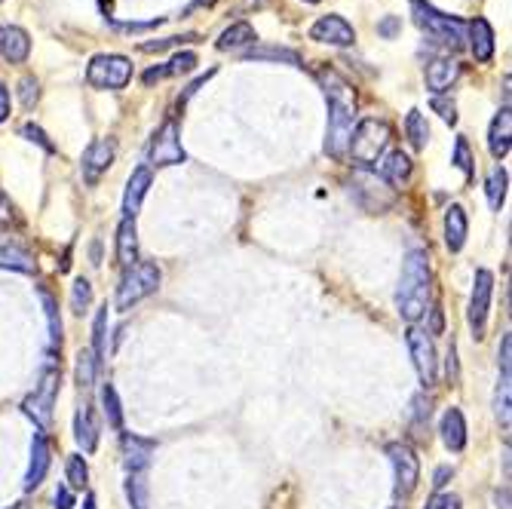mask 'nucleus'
Returning a JSON list of instances; mask_svg holds the SVG:
<instances>
[{
    "mask_svg": "<svg viewBox=\"0 0 512 509\" xmlns=\"http://www.w3.org/2000/svg\"><path fill=\"white\" fill-rule=\"evenodd\" d=\"M151 181H154L151 166H138V169L129 175V181H126V194H123V218H132V221H135L138 209H142V203H145V197H148V191H151Z\"/></svg>",
    "mask_w": 512,
    "mask_h": 509,
    "instance_id": "2eb2a0df",
    "label": "nucleus"
},
{
    "mask_svg": "<svg viewBox=\"0 0 512 509\" xmlns=\"http://www.w3.org/2000/svg\"><path fill=\"white\" fill-rule=\"evenodd\" d=\"M470 31V50L476 56V62H491L494 59V28L488 19H473L467 25Z\"/></svg>",
    "mask_w": 512,
    "mask_h": 509,
    "instance_id": "4be33fe9",
    "label": "nucleus"
},
{
    "mask_svg": "<svg viewBox=\"0 0 512 509\" xmlns=\"http://www.w3.org/2000/svg\"><path fill=\"white\" fill-rule=\"evenodd\" d=\"M92 356H96L99 368L108 359V307H102L96 313V322H92Z\"/></svg>",
    "mask_w": 512,
    "mask_h": 509,
    "instance_id": "2f4dec72",
    "label": "nucleus"
},
{
    "mask_svg": "<svg viewBox=\"0 0 512 509\" xmlns=\"http://www.w3.org/2000/svg\"><path fill=\"white\" fill-rule=\"evenodd\" d=\"M442 442L451 448V451H463L467 448V421H463L460 408H448L442 414Z\"/></svg>",
    "mask_w": 512,
    "mask_h": 509,
    "instance_id": "b1692460",
    "label": "nucleus"
},
{
    "mask_svg": "<svg viewBox=\"0 0 512 509\" xmlns=\"http://www.w3.org/2000/svg\"><path fill=\"white\" fill-rule=\"evenodd\" d=\"M56 509H74V494L68 488L56 491Z\"/></svg>",
    "mask_w": 512,
    "mask_h": 509,
    "instance_id": "864d4df0",
    "label": "nucleus"
},
{
    "mask_svg": "<svg viewBox=\"0 0 512 509\" xmlns=\"http://www.w3.org/2000/svg\"><path fill=\"white\" fill-rule=\"evenodd\" d=\"M10 108H13V102H10V89L0 83V123L4 120H10Z\"/></svg>",
    "mask_w": 512,
    "mask_h": 509,
    "instance_id": "603ef678",
    "label": "nucleus"
},
{
    "mask_svg": "<svg viewBox=\"0 0 512 509\" xmlns=\"http://www.w3.org/2000/svg\"><path fill=\"white\" fill-rule=\"evenodd\" d=\"M197 68V53L184 50V53H175L166 65H157L151 71H145V83H154V80H163V77H178V74H191Z\"/></svg>",
    "mask_w": 512,
    "mask_h": 509,
    "instance_id": "393cba45",
    "label": "nucleus"
},
{
    "mask_svg": "<svg viewBox=\"0 0 512 509\" xmlns=\"http://www.w3.org/2000/svg\"><path fill=\"white\" fill-rule=\"evenodd\" d=\"M411 172H414V163L405 151H390L384 160H381V178L393 188H405L411 181Z\"/></svg>",
    "mask_w": 512,
    "mask_h": 509,
    "instance_id": "aec40b11",
    "label": "nucleus"
},
{
    "mask_svg": "<svg viewBox=\"0 0 512 509\" xmlns=\"http://www.w3.org/2000/svg\"><path fill=\"white\" fill-rule=\"evenodd\" d=\"M451 476H454V470H451V467H439V470H436V479H433V488H436V491H442V488L448 485V479H451Z\"/></svg>",
    "mask_w": 512,
    "mask_h": 509,
    "instance_id": "5fc2aeb1",
    "label": "nucleus"
},
{
    "mask_svg": "<svg viewBox=\"0 0 512 509\" xmlns=\"http://www.w3.org/2000/svg\"><path fill=\"white\" fill-rule=\"evenodd\" d=\"M396 509H399V506H396Z\"/></svg>",
    "mask_w": 512,
    "mask_h": 509,
    "instance_id": "680f3d73",
    "label": "nucleus"
},
{
    "mask_svg": "<svg viewBox=\"0 0 512 509\" xmlns=\"http://www.w3.org/2000/svg\"><path fill=\"white\" fill-rule=\"evenodd\" d=\"M0 56L10 59L13 65H22V62L31 56V37H28V31L19 28V25L4 28V43H0Z\"/></svg>",
    "mask_w": 512,
    "mask_h": 509,
    "instance_id": "412c9836",
    "label": "nucleus"
},
{
    "mask_svg": "<svg viewBox=\"0 0 512 509\" xmlns=\"http://www.w3.org/2000/svg\"><path fill=\"white\" fill-rule=\"evenodd\" d=\"M509 148H512V111H509V105H503L488 129V151L494 160H503L509 154Z\"/></svg>",
    "mask_w": 512,
    "mask_h": 509,
    "instance_id": "6ab92c4d",
    "label": "nucleus"
},
{
    "mask_svg": "<svg viewBox=\"0 0 512 509\" xmlns=\"http://www.w3.org/2000/svg\"><path fill=\"white\" fill-rule=\"evenodd\" d=\"M102 405H105V414H108V424L114 430H123V408H120L117 390L111 384H105V390H102Z\"/></svg>",
    "mask_w": 512,
    "mask_h": 509,
    "instance_id": "c9c22d12",
    "label": "nucleus"
},
{
    "mask_svg": "<svg viewBox=\"0 0 512 509\" xmlns=\"http://www.w3.org/2000/svg\"><path fill=\"white\" fill-rule=\"evenodd\" d=\"M310 37H313L316 43H329V46H353V43H356L353 25H350L344 16H335V13L316 19V22L310 25Z\"/></svg>",
    "mask_w": 512,
    "mask_h": 509,
    "instance_id": "ddd939ff",
    "label": "nucleus"
},
{
    "mask_svg": "<svg viewBox=\"0 0 512 509\" xmlns=\"http://www.w3.org/2000/svg\"><path fill=\"white\" fill-rule=\"evenodd\" d=\"M132 80V62L126 56H117V53H99L92 56L89 65H86V83L92 89H126Z\"/></svg>",
    "mask_w": 512,
    "mask_h": 509,
    "instance_id": "423d86ee",
    "label": "nucleus"
},
{
    "mask_svg": "<svg viewBox=\"0 0 512 509\" xmlns=\"http://www.w3.org/2000/svg\"><path fill=\"white\" fill-rule=\"evenodd\" d=\"M497 359H500V381H512V338L509 335H503Z\"/></svg>",
    "mask_w": 512,
    "mask_h": 509,
    "instance_id": "37998d69",
    "label": "nucleus"
},
{
    "mask_svg": "<svg viewBox=\"0 0 512 509\" xmlns=\"http://www.w3.org/2000/svg\"><path fill=\"white\" fill-rule=\"evenodd\" d=\"M463 68L460 62L454 59H433L424 71V80H427V89L433 92V96H445V92L460 80Z\"/></svg>",
    "mask_w": 512,
    "mask_h": 509,
    "instance_id": "a211bd4d",
    "label": "nucleus"
},
{
    "mask_svg": "<svg viewBox=\"0 0 512 509\" xmlns=\"http://www.w3.org/2000/svg\"><path fill=\"white\" fill-rule=\"evenodd\" d=\"M494 411H497V421L509 430V381H500V384H497Z\"/></svg>",
    "mask_w": 512,
    "mask_h": 509,
    "instance_id": "ea45409f",
    "label": "nucleus"
},
{
    "mask_svg": "<svg viewBox=\"0 0 512 509\" xmlns=\"http://www.w3.org/2000/svg\"><path fill=\"white\" fill-rule=\"evenodd\" d=\"M430 292H433V273H430L427 252H408L402 261V280H399V292H396L402 319H408V322L421 319L430 307Z\"/></svg>",
    "mask_w": 512,
    "mask_h": 509,
    "instance_id": "f03ea898",
    "label": "nucleus"
},
{
    "mask_svg": "<svg viewBox=\"0 0 512 509\" xmlns=\"http://www.w3.org/2000/svg\"><path fill=\"white\" fill-rule=\"evenodd\" d=\"M10 509H28L25 503H16V506H10Z\"/></svg>",
    "mask_w": 512,
    "mask_h": 509,
    "instance_id": "13d9d810",
    "label": "nucleus"
},
{
    "mask_svg": "<svg viewBox=\"0 0 512 509\" xmlns=\"http://www.w3.org/2000/svg\"><path fill=\"white\" fill-rule=\"evenodd\" d=\"M491 295H494V273L491 270H476V286L470 295V329L476 338H485V322H488V310H491Z\"/></svg>",
    "mask_w": 512,
    "mask_h": 509,
    "instance_id": "9b49d317",
    "label": "nucleus"
},
{
    "mask_svg": "<svg viewBox=\"0 0 512 509\" xmlns=\"http://www.w3.org/2000/svg\"><path fill=\"white\" fill-rule=\"evenodd\" d=\"M160 280H163V273L154 261H138V264L126 267L123 280L117 286V301H114L117 310H129L138 301L151 298L160 289Z\"/></svg>",
    "mask_w": 512,
    "mask_h": 509,
    "instance_id": "39448f33",
    "label": "nucleus"
},
{
    "mask_svg": "<svg viewBox=\"0 0 512 509\" xmlns=\"http://www.w3.org/2000/svg\"><path fill=\"white\" fill-rule=\"evenodd\" d=\"M212 4H215V0H191V7L184 10V13H191V10H197V7H212Z\"/></svg>",
    "mask_w": 512,
    "mask_h": 509,
    "instance_id": "4d7b16f0",
    "label": "nucleus"
},
{
    "mask_svg": "<svg viewBox=\"0 0 512 509\" xmlns=\"http://www.w3.org/2000/svg\"><path fill=\"white\" fill-rule=\"evenodd\" d=\"M108 25L117 28V31H151V28H160L163 19H151V22H117V19L108 16Z\"/></svg>",
    "mask_w": 512,
    "mask_h": 509,
    "instance_id": "a18cd8bd",
    "label": "nucleus"
},
{
    "mask_svg": "<svg viewBox=\"0 0 512 509\" xmlns=\"http://www.w3.org/2000/svg\"><path fill=\"white\" fill-rule=\"evenodd\" d=\"M390 142V123L378 120V117H365L356 123L353 135H350V148L347 157H353V163H359L362 169H368L371 163H378L384 148Z\"/></svg>",
    "mask_w": 512,
    "mask_h": 509,
    "instance_id": "20e7f679",
    "label": "nucleus"
},
{
    "mask_svg": "<svg viewBox=\"0 0 512 509\" xmlns=\"http://www.w3.org/2000/svg\"><path fill=\"white\" fill-rule=\"evenodd\" d=\"M430 405H433V402H430V396H424V393L414 399V424L430 421Z\"/></svg>",
    "mask_w": 512,
    "mask_h": 509,
    "instance_id": "8fccbe9b",
    "label": "nucleus"
},
{
    "mask_svg": "<svg viewBox=\"0 0 512 509\" xmlns=\"http://www.w3.org/2000/svg\"><path fill=\"white\" fill-rule=\"evenodd\" d=\"M89 304H92V286H89V280H77L74 289H71V310L86 313Z\"/></svg>",
    "mask_w": 512,
    "mask_h": 509,
    "instance_id": "58836bf2",
    "label": "nucleus"
},
{
    "mask_svg": "<svg viewBox=\"0 0 512 509\" xmlns=\"http://www.w3.org/2000/svg\"><path fill=\"white\" fill-rule=\"evenodd\" d=\"M114 157H117V142H114V138H92L89 148L83 151V163H80L83 181L86 184H99V178L111 169Z\"/></svg>",
    "mask_w": 512,
    "mask_h": 509,
    "instance_id": "f8f14e48",
    "label": "nucleus"
},
{
    "mask_svg": "<svg viewBox=\"0 0 512 509\" xmlns=\"http://www.w3.org/2000/svg\"><path fill=\"white\" fill-rule=\"evenodd\" d=\"M184 40H197V34H184V37H163V40H145L138 50L142 53H163V50H169V46H178V43H184Z\"/></svg>",
    "mask_w": 512,
    "mask_h": 509,
    "instance_id": "79ce46f5",
    "label": "nucleus"
},
{
    "mask_svg": "<svg viewBox=\"0 0 512 509\" xmlns=\"http://www.w3.org/2000/svg\"><path fill=\"white\" fill-rule=\"evenodd\" d=\"M304 4H319V0H304Z\"/></svg>",
    "mask_w": 512,
    "mask_h": 509,
    "instance_id": "052dcab7",
    "label": "nucleus"
},
{
    "mask_svg": "<svg viewBox=\"0 0 512 509\" xmlns=\"http://www.w3.org/2000/svg\"><path fill=\"white\" fill-rule=\"evenodd\" d=\"M0 270H16V273H37V261L19 249V246H0Z\"/></svg>",
    "mask_w": 512,
    "mask_h": 509,
    "instance_id": "c85d7f7f",
    "label": "nucleus"
},
{
    "mask_svg": "<svg viewBox=\"0 0 512 509\" xmlns=\"http://www.w3.org/2000/svg\"><path fill=\"white\" fill-rule=\"evenodd\" d=\"M96 375H99V362L96 356H92V350H80L77 353V384L83 390H89L92 384H96Z\"/></svg>",
    "mask_w": 512,
    "mask_h": 509,
    "instance_id": "72a5a7b5",
    "label": "nucleus"
},
{
    "mask_svg": "<svg viewBox=\"0 0 512 509\" xmlns=\"http://www.w3.org/2000/svg\"><path fill=\"white\" fill-rule=\"evenodd\" d=\"M74 439L86 454H92L99 448V424H96V418H92V408H86V405L77 411V418H74Z\"/></svg>",
    "mask_w": 512,
    "mask_h": 509,
    "instance_id": "a878e982",
    "label": "nucleus"
},
{
    "mask_svg": "<svg viewBox=\"0 0 512 509\" xmlns=\"http://www.w3.org/2000/svg\"><path fill=\"white\" fill-rule=\"evenodd\" d=\"M433 111H439V117L445 120V123H457V105L454 102H448L445 96H433Z\"/></svg>",
    "mask_w": 512,
    "mask_h": 509,
    "instance_id": "49530a36",
    "label": "nucleus"
},
{
    "mask_svg": "<svg viewBox=\"0 0 512 509\" xmlns=\"http://www.w3.org/2000/svg\"><path fill=\"white\" fill-rule=\"evenodd\" d=\"M188 160L181 148V129H178V120L169 117L163 120V126L154 132L151 145H148V163L157 166V169H166V166H178Z\"/></svg>",
    "mask_w": 512,
    "mask_h": 509,
    "instance_id": "6e6552de",
    "label": "nucleus"
},
{
    "mask_svg": "<svg viewBox=\"0 0 512 509\" xmlns=\"http://www.w3.org/2000/svg\"><path fill=\"white\" fill-rule=\"evenodd\" d=\"M451 163L467 175V181L473 178V172H476V166H473V154H470V142L467 138H457V145H454V157H451Z\"/></svg>",
    "mask_w": 512,
    "mask_h": 509,
    "instance_id": "e433bc0d",
    "label": "nucleus"
},
{
    "mask_svg": "<svg viewBox=\"0 0 512 509\" xmlns=\"http://www.w3.org/2000/svg\"><path fill=\"white\" fill-rule=\"evenodd\" d=\"M497 503H500V509H509V491H506V488L497 491Z\"/></svg>",
    "mask_w": 512,
    "mask_h": 509,
    "instance_id": "6e6d98bb",
    "label": "nucleus"
},
{
    "mask_svg": "<svg viewBox=\"0 0 512 509\" xmlns=\"http://www.w3.org/2000/svg\"><path fill=\"white\" fill-rule=\"evenodd\" d=\"M424 509H460V497L457 494H436Z\"/></svg>",
    "mask_w": 512,
    "mask_h": 509,
    "instance_id": "09e8293b",
    "label": "nucleus"
},
{
    "mask_svg": "<svg viewBox=\"0 0 512 509\" xmlns=\"http://www.w3.org/2000/svg\"><path fill=\"white\" fill-rule=\"evenodd\" d=\"M19 99H22V105H25L28 111L40 102V83H37L34 77H22V80H19Z\"/></svg>",
    "mask_w": 512,
    "mask_h": 509,
    "instance_id": "a19ab883",
    "label": "nucleus"
},
{
    "mask_svg": "<svg viewBox=\"0 0 512 509\" xmlns=\"http://www.w3.org/2000/svg\"><path fill=\"white\" fill-rule=\"evenodd\" d=\"M0 43H4V25H0Z\"/></svg>",
    "mask_w": 512,
    "mask_h": 509,
    "instance_id": "bf43d9fd",
    "label": "nucleus"
},
{
    "mask_svg": "<svg viewBox=\"0 0 512 509\" xmlns=\"http://www.w3.org/2000/svg\"><path fill=\"white\" fill-rule=\"evenodd\" d=\"M408 350H411V359H414V368H417V378H421L424 387H433L436 384V347L430 341V332L411 326L408 329Z\"/></svg>",
    "mask_w": 512,
    "mask_h": 509,
    "instance_id": "9d476101",
    "label": "nucleus"
},
{
    "mask_svg": "<svg viewBox=\"0 0 512 509\" xmlns=\"http://www.w3.org/2000/svg\"><path fill=\"white\" fill-rule=\"evenodd\" d=\"M40 301H43V310H46V322H50V338H53V347L62 344V319H59V307H56V298L50 292L40 289Z\"/></svg>",
    "mask_w": 512,
    "mask_h": 509,
    "instance_id": "f704fd0d",
    "label": "nucleus"
},
{
    "mask_svg": "<svg viewBox=\"0 0 512 509\" xmlns=\"http://www.w3.org/2000/svg\"><path fill=\"white\" fill-rule=\"evenodd\" d=\"M59 384H62L59 368H46L40 384L34 387V393L22 402V411L40 427V433H46V430H50V424H53V408H56Z\"/></svg>",
    "mask_w": 512,
    "mask_h": 509,
    "instance_id": "0eeeda50",
    "label": "nucleus"
},
{
    "mask_svg": "<svg viewBox=\"0 0 512 509\" xmlns=\"http://www.w3.org/2000/svg\"><path fill=\"white\" fill-rule=\"evenodd\" d=\"M414 25L427 31V37H433V43H442L445 50H460L463 40H467V22H460L457 16H448L442 10H436L427 0H408Z\"/></svg>",
    "mask_w": 512,
    "mask_h": 509,
    "instance_id": "7ed1b4c3",
    "label": "nucleus"
},
{
    "mask_svg": "<svg viewBox=\"0 0 512 509\" xmlns=\"http://www.w3.org/2000/svg\"><path fill=\"white\" fill-rule=\"evenodd\" d=\"M405 135H408V142H411L414 151H424L427 142H430V123L417 108L408 111V117H405Z\"/></svg>",
    "mask_w": 512,
    "mask_h": 509,
    "instance_id": "c756f323",
    "label": "nucleus"
},
{
    "mask_svg": "<svg viewBox=\"0 0 512 509\" xmlns=\"http://www.w3.org/2000/svg\"><path fill=\"white\" fill-rule=\"evenodd\" d=\"M353 194H356L359 203H362L365 197H375V200H371V212L390 209L393 200H396V197L384 188V178L371 175V172H356V175H353Z\"/></svg>",
    "mask_w": 512,
    "mask_h": 509,
    "instance_id": "dca6fc26",
    "label": "nucleus"
},
{
    "mask_svg": "<svg viewBox=\"0 0 512 509\" xmlns=\"http://www.w3.org/2000/svg\"><path fill=\"white\" fill-rule=\"evenodd\" d=\"M399 31H402V19H399V16H387L384 22H378V34H381L384 40H393Z\"/></svg>",
    "mask_w": 512,
    "mask_h": 509,
    "instance_id": "de8ad7c7",
    "label": "nucleus"
},
{
    "mask_svg": "<svg viewBox=\"0 0 512 509\" xmlns=\"http://www.w3.org/2000/svg\"><path fill=\"white\" fill-rule=\"evenodd\" d=\"M151 454H154V442L138 439V436H123V464H126V476L129 479H145L148 467H151Z\"/></svg>",
    "mask_w": 512,
    "mask_h": 509,
    "instance_id": "4468645a",
    "label": "nucleus"
},
{
    "mask_svg": "<svg viewBox=\"0 0 512 509\" xmlns=\"http://www.w3.org/2000/svg\"><path fill=\"white\" fill-rule=\"evenodd\" d=\"M506 188H509V175H506V169H503V166H494V169L488 172V181H485V194H488V203H491L494 212L503 209V203H506Z\"/></svg>",
    "mask_w": 512,
    "mask_h": 509,
    "instance_id": "7c9ffc66",
    "label": "nucleus"
},
{
    "mask_svg": "<svg viewBox=\"0 0 512 509\" xmlns=\"http://www.w3.org/2000/svg\"><path fill=\"white\" fill-rule=\"evenodd\" d=\"M50 464H53V448L46 442V433H34V442H31V467H28V476H25V491H34L46 473H50Z\"/></svg>",
    "mask_w": 512,
    "mask_h": 509,
    "instance_id": "f3484780",
    "label": "nucleus"
},
{
    "mask_svg": "<svg viewBox=\"0 0 512 509\" xmlns=\"http://www.w3.org/2000/svg\"><path fill=\"white\" fill-rule=\"evenodd\" d=\"M467 234H470V221H467V212L463 206H451L445 212V246L451 252H460L463 243H467Z\"/></svg>",
    "mask_w": 512,
    "mask_h": 509,
    "instance_id": "5701e85b",
    "label": "nucleus"
},
{
    "mask_svg": "<svg viewBox=\"0 0 512 509\" xmlns=\"http://www.w3.org/2000/svg\"><path fill=\"white\" fill-rule=\"evenodd\" d=\"M212 74H215V68H212V71H206V74H203V77H197V80H194V83H191V86H188V89H184V96H181V99H178V108H184V105H188V99H191V96H194V92H197V89H200V86H206V80H209V77H212Z\"/></svg>",
    "mask_w": 512,
    "mask_h": 509,
    "instance_id": "3c124183",
    "label": "nucleus"
},
{
    "mask_svg": "<svg viewBox=\"0 0 512 509\" xmlns=\"http://www.w3.org/2000/svg\"><path fill=\"white\" fill-rule=\"evenodd\" d=\"M86 479H89V470H86V460L83 457H68V485L74 488V491H80L83 485H86Z\"/></svg>",
    "mask_w": 512,
    "mask_h": 509,
    "instance_id": "4c0bfd02",
    "label": "nucleus"
},
{
    "mask_svg": "<svg viewBox=\"0 0 512 509\" xmlns=\"http://www.w3.org/2000/svg\"><path fill=\"white\" fill-rule=\"evenodd\" d=\"M22 135L28 138V142H34V145H40L46 154H56V145L50 142V138H46V132L40 129V126H34V123H25L22 126Z\"/></svg>",
    "mask_w": 512,
    "mask_h": 509,
    "instance_id": "c03bdc74",
    "label": "nucleus"
},
{
    "mask_svg": "<svg viewBox=\"0 0 512 509\" xmlns=\"http://www.w3.org/2000/svg\"><path fill=\"white\" fill-rule=\"evenodd\" d=\"M387 457L393 464V476H396V497H411L417 482H421V460L417 454L405 445V442H393L387 445Z\"/></svg>",
    "mask_w": 512,
    "mask_h": 509,
    "instance_id": "1a4fd4ad",
    "label": "nucleus"
},
{
    "mask_svg": "<svg viewBox=\"0 0 512 509\" xmlns=\"http://www.w3.org/2000/svg\"><path fill=\"white\" fill-rule=\"evenodd\" d=\"M246 59H267V62H289L292 68H301V56L295 50H283V46H252V50L246 53Z\"/></svg>",
    "mask_w": 512,
    "mask_h": 509,
    "instance_id": "473e14b6",
    "label": "nucleus"
},
{
    "mask_svg": "<svg viewBox=\"0 0 512 509\" xmlns=\"http://www.w3.org/2000/svg\"><path fill=\"white\" fill-rule=\"evenodd\" d=\"M322 92H325V105H329V132H325V154L344 160L350 148V135L356 129V89L335 71V68H322L316 74Z\"/></svg>",
    "mask_w": 512,
    "mask_h": 509,
    "instance_id": "f257e3e1",
    "label": "nucleus"
},
{
    "mask_svg": "<svg viewBox=\"0 0 512 509\" xmlns=\"http://www.w3.org/2000/svg\"><path fill=\"white\" fill-rule=\"evenodd\" d=\"M117 261L123 267L138 264V230H135L132 218H123L117 227Z\"/></svg>",
    "mask_w": 512,
    "mask_h": 509,
    "instance_id": "bb28decb",
    "label": "nucleus"
},
{
    "mask_svg": "<svg viewBox=\"0 0 512 509\" xmlns=\"http://www.w3.org/2000/svg\"><path fill=\"white\" fill-rule=\"evenodd\" d=\"M255 40H258V34H255V28L249 22H234L230 28L221 31V37H218L215 46H218L221 53H227V50H240V46H249Z\"/></svg>",
    "mask_w": 512,
    "mask_h": 509,
    "instance_id": "cd10ccee",
    "label": "nucleus"
}]
</instances>
